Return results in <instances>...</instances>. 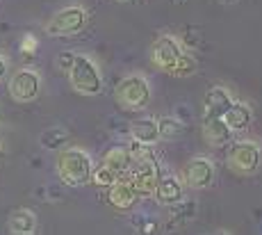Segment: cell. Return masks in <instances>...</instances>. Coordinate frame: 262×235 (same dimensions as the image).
Listing matches in <instances>:
<instances>
[{
  "instance_id": "22",
  "label": "cell",
  "mask_w": 262,
  "mask_h": 235,
  "mask_svg": "<svg viewBox=\"0 0 262 235\" xmlns=\"http://www.w3.org/2000/svg\"><path fill=\"white\" fill-rule=\"evenodd\" d=\"M194 208L196 203L194 201H180L176 203V206H171V222L178 224V222H187V219L194 217Z\"/></svg>"
},
{
  "instance_id": "16",
  "label": "cell",
  "mask_w": 262,
  "mask_h": 235,
  "mask_svg": "<svg viewBox=\"0 0 262 235\" xmlns=\"http://www.w3.org/2000/svg\"><path fill=\"white\" fill-rule=\"evenodd\" d=\"M103 164L110 167L112 172H117L119 176H125V174L130 172V167H133V156H130L128 146H123V144H114V146H110L107 151H105Z\"/></svg>"
},
{
  "instance_id": "2",
  "label": "cell",
  "mask_w": 262,
  "mask_h": 235,
  "mask_svg": "<svg viewBox=\"0 0 262 235\" xmlns=\"http://www.w3.org/2000/svg\"><path fill=\"white\" fill-rule=\"evenodd\" d=\"M69 82L80 96H98L103 92V73L100 67L89 55L75 53V59L69 69Z\"/></svg>"
},
{
  "instance_id": "1",
  "label": "cell",
  "mask_w": 262,
  "mask_h": 235,
  "mask_svg": "<svg viewBox=\"0 0 262 235\" xmlns=\"http://www.w3.org/2000/svg\"><path fill=\"white\" fill-rule=\"evenodd\" d=\"M94 160L84 148L69 146L57 151L55 158V172H57L59 181L69 187H82V185L92 183V172H94Z\"/></svg>"
},
{
  "instance_id": "19",
  "label": "cell",
  "mask_w": 262,
  "mask_h": 235,
  "mask_svg": "<svg viewBox=\"0 0 262 235\" xmlns=\"http://www.w3.org/2000/svg\"><path fill=\"white\" fill-rule=\"evenodd\" d=\"M67 139H69V133L64 131V128L53 126V128H46V131L41 133L39 144H41L43 148H48V151H62L64 144H67Z\"/></svg>"
},
{
  "instance_id": "11",
  "label": "cell",
  "mask_w": 262,
  "mask_h": 235,
  "mask_svg": "<svg viewBox=\"0 0 262 235\" xmlns=\"http://www.w3.org/2000/svg\"><path fill=\"white\" fill-rule=\"evenodd\" d=\"M201 133H203L205 144L214 148L228 146L233 142V131L224 123V119L219 117H203V126H201Z\"/></svg>"
},
{
  "instance_id": "23",
  "label": "cell",
  "mask_w": 262,
  "mask_h": 235,
  "mask_svg": "<svg viewBox=\"0 0 262 235\" xmlns=\"http://www.w3.org/2000/svg\"><path fill=\"white\" fill-rule=\"evenodd\" d=\"M128 151H130V156H133V160H148V158H155V156H153V146H146V144L133 142V139H130V144H128Z\"/></svg>"
},
{
  "instance_id": "8",
  "label": "cell",
  "mask_w": 262,
  "mask_h": 235,
  "mask_svg": "<svg viewBox=\"0 0 262 235\" xmlns=\"http://www.w3.org/2000/svg\"><path fill=\"white\" fill-rule=\"evenodd\" d=\"M183 53H185L183 44H180L173 34H160L153 41V46H150V62H153L155 69L169 73Z\"/></svg>"
},
{
  "instance_id": "24",
  "label": "cell",
  "mask_w": 262,
  "mask_h": 235,
  "mask_svg": "<svg viewBox=\"0 0 262 235\" xmlns=\"http://www.w3.org/2000/svg\"><path fill=\"white\" fill-rule=\"evenodd\" d=\"M73 59H75V53H71V51L59 53V55H57V69H59V71H64V73H69V69H71Z\"/></svg>"
},
{
  "instance_id": "31",
  "label": "cell",
  "mask_w": 262,
  "mask_h": 235,
  "mask_svg": "<svg viewBox=\"0 0 262 235\" xmlns=\"http://www.w3.org/2000/svg\"><path fill=\"white\" fill-rule=\"evenodd\" d=\"M216 235H228V233H216Z\"/></svg>"
},
{
  "instance_id": "10",
  "label": "cell",
  "mask_w": 262,
  "mask_h": 235,
  "mask_svg": "<svg viewBox=\"0 0 262 235\" xmlns=\"http://www.w3.org/2000/svg\"><path fill=\"white\" fill-rule=\"evenodd\" d=\"M139 197L135 192V187L130 185V181L125 176H121L112 187H107V203L112 206L117 212H130L137 206Z\"/></svg>"
},
{
  "instance_id": "26",
  "label": "cell",
  "mask_w": 262,
  "mask_h": 235,
  "mask_svg": "<svg viewBox=\"0 0 262 235\" xmlns=\"http://www.w3.org/2000/svg\"><path fill=\"white\" fill-rule=\"evenodd\" d=\"M173 117L178 119L180 123H187L191 119V108H187V105H178V108L173 110Z\"/></svg>"
},
{
  "instance_id": "4",
  "label": "cell",
  "mask_w": 262,
  "mask_h": 235,
  "mask_svg": "<svg viewBox=\"0 0 262 235\" xmlns=\"http://www.w3.org/2000/svg\"><path fill=\"white\" fill-rule=\"evenodd\" d=\"M87 26V9L82 5H67L57 9L46 23V34L50 37H73Z\"/></svg>"
},
{
  "instance_id": "27",
  "label": "cell",
  "mask_w": 262,
  "mask_h": 235,
  "mask_svg": "<svg viewBox=\"0 0 262 235\" xmlns=\"http://www.w3.org/2000/svg\"><path fill=\"white\" fill-rule=\"evenodd\" d=\"M23 51L25 53H34V51H37V39H34L32 34H25V37H23Z\"/></svg>"
},
{
  "instance_id": "18",
  "label": "cell",
  "mask_w": 262,
  "mask_h": 235,
  "mask_svg": "<svg viewBox=\"0 0 262 235\" xmlns=\"http://www.w3.org/2000/svg\"><path fill=\"white\" fill-rule=\"evenodd\" d=\"M183 133H185V123H180L173 114H171V117H160L158 119V135H160V139L173 142V139L183 137Z\"/></svg>"
},
{
  "instance_id": "30",
  "label": "cell",
  "mask_w": 262,
  "mask_h": 235,
  "mask_svg": "<svg viewBox=\"0 0 262 235\" xmlns=\"http://www.w3.org/2000/svg\"><path fill=\"white\" fill-rule=\"evenodd\" d=\"M9 235H34V233H9Z\"/></svg>"
},
{
  "instance_id": "29",
  "label": "cell",
  "mask_w": 262,
  "mask_h": 235,
  "mask_svg": "<svg viewBox=\"0 0 262 235\" xmlns=\"http://www.w3.org/2000/svg\"><path fill=\"white\" fill-rule=\"evenodd\" d=\"M219 3H221V5H235L237 0H219Z\"/></svg>"
},
{
  "instance_id": "17",
  "label": "cell",
  "mask_w": 262,
  "mask_h": 235,
  "mask_svg": "<svg viewBox=\"0 0 262 235\" xmlns=\"http://www.w3.org/2000/svg\"><path fill=\"white\" fill-rule=\"evenodd\" d=\"M9 233H34L37 231V217H34L32 210L18 208L9 215Z\"/></svg>"
},
{
  "instance_id": "25",
  "label": "cell",
  "mask_w": 262,
  "mask_h": 235,
  "mask_svg": "<svg viewBox=\"0 0 262 235\" xmlns=\"http://www.w3.org/2000/svg\"><path fill=\"white\" fill-rule=\"evenodd\" d=\"M137 228H139L142 235H153L155 231H158V222H155V219H139Z\"/></svg>"
},
{
  "instance_id": "15",
  "label": "cell",
  "mask_w": 262,
  "mask_h": 235,
  "mask_svg": "<svg viewBox=\"0 0 262 235\" xmlns=\"http://www.w3.org/2000/svg\"><path fill=\"white\" fill-rule=\"evenodd\" d=\"M130 139L139 144H146V146H155L160 142L158 135V119H135L130 123Z\"/></svg>"
},
{
  "instance_id": "14",
  "label": "cell",
  "mask_w": 262,
  "mask_h": 235,
  "mask_svg": "<svg viewBox=\"0 0 262 235\" xmlns=\"http://www.w3.org/2000/svg\"><path fill=\"white\" fill-rule=\"evenodd\" d=\"M221 119H224V123L233 133H242V131H246V128L251 126V121H253V112H251V108L246 103L233 101V105L226 110Z\"/></svg>"
},
{
  "instance_id": "20",
  "label": "cell",
  "mask_w": 262,
  "mask_h": 235,
  "mask_svg": "<svg viewBox=\"0 0 262 235\" xmlns=\"http://www.w3.org/2000/svg\"><path fill=\"white\" fill-rule=\"evenodd\" d=\"M196 69H199V62H196L194 55L183 53L178 57V62L173 64V69L169 71V76H173V78H191L196 73Z\"/></svg>"
},
{
  "instance_id": "6",
  "label": "cell",
  "mask_w": 262,
  "mask_h": 235,
  "mask_svg": "<svg viewBox=\"0 0 262 235\" xmlns=\"http://www.w3.org/2000/svg\"><path fill=\"white\" fill-rule=\"evenodd\" d=\"M125 178L130 181V185L135 187L139 199H148L155 194V187H158L160 178H162V172H160V162L155 158L148 160H133V167L125 174Z\"/></svg>"
},
{
  "instance_id": "21",
  "label": "cell",
  "mask_w": 262,
  "mask_h": 235,
  "mask_svg": "<svg viewBox=\"0 0 262 235\" xmlns=\"http://www.w3.org/2000/svg\"><path fill=\"white\" fill-rule=\"evenodd\" d=\"M119 178H121L119 174H117V172H112L110 167H105L103 162H100L98 167H94V172H92V183H94V185H98V187H105V189L112 187V185L117 183Z\"/></svg>"
},
{
  "instance_id": "3",
  "label": "cell",
  "mask_w": 262,
  "mask_h": 235,
  "mask_svg": "<svg viewBox=\"0 0 262 235\" xmlns=\"http://www.w3.org/2000/svg\"><path fill=\"white\" fill-rule=\"evenodd\" d=\"M114 101L123 110L139 112L150 103V84L142 73H130L125 76L114 89Z\"/></svg>"
},
{
  "instance_id": "5",
  "label": "cell",
  "mask_w": 262,
  "mask_h": 235,
  "mask_svg": "<svg viewBox=\"0 0 262 235\" xmlns=\"http://www.w3.org/2000/svg\"><path fill=\"white\" fill-rule=\"evenodd\" d=\"M262 162V151L255 142L251 139H239L230 146L228 158H226V164L233 174L237 176H253L255 172L260 169Z\"/></svg>"
},
{
  "instance_id": "13",
  "label": "cell",
  "mask_w": 262,
  "mask_h": 235,
  "mask_svg": "<svg viewBox=\"0 0 262 235\" xmlns=\"http://www.w3.org/2000/svg\"><path fill=\"white\" fill-rule=\"evenodd\" d=\"M233 94L228 92L226 87H210L205 92V98H203V110H205V117H224V112L233 105Z\"/></svg>"
},
{
  "instance_id": "7",
  "label": "cell",
  "mask_w": 262,
  "mask_h": 235,
  "mask_svg": "<svg viewBox=\"0 0 262 235\" xmlns=\"http://www.w3.org/2000/svg\"><path fill=\"white\" fill-rule=\"evenodd\" d=\"M7 92L12 101L16 103H32L41 94V73L37 69L23 67L14 71L7 80Z\"/></svg>"
},
{
  "instance_id": "28",
  "label": "cell",
  "mask_w": 262,
  "mask_h": 235,
  "mask_svg": "<svg viewBox=\"0 0 262 235\" xmlns=\"http://www.w3.org/2000/svg\"><path fill=\"white\" fill-rule=\"evenodd\" d=\"M7 73H9V59H7V55L0 53V82L7 78Z\"/></svg>"
},
{
  "instance_id": "32",
  "label": "cell",
  "mask_w": 262,
  "mask_h": 235,
  "mask_svg": "<svg viewBox=\"0 0 262 235\" xmlns=\"http://www.w3.org/2000/svg\"><path fill=\"white\" fill-rule=\"evenodd\" d=\"M119 3H125V0H119Z\"/></svg>"
},
{
  "instance_id": "9",
  "label": "cell",
  "mask_w": 262,
  "mask_h": 235,
  "mask_svg": "<svg viewBox=\"0 0 262 235\" xmlns=\"http://www.w3.org/2000/svg\"><path fill=\"white\" fill-rule=\"evenodd\" d=\"M214 162L208 158H191L183 169V183L191 189H208L214 183Z\"/></svg>"
},
{
  "instance_id": "12",
  "label": "cell",
  "mask_w": 262,
  "mask_h": 235,
  "mask_svg": "<svg viewBox=\"0 0 262 235\" xmlns=\"http://www.w3.org/2000/svg\"><path fill=\"white\" fill-rule=\"evenodd\" d=\"M155 201L160 203V206H176V203H180L185 199V185L180 178L176 176H162L158 183V187H155Z\"/></svg>"
}]
</instances>
